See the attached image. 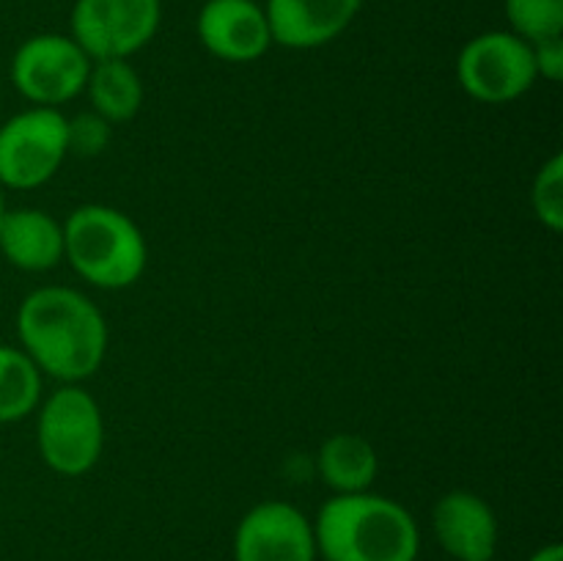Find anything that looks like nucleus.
I'll use <instances>...</instances> for the list:
<instances>
[{
  "mask_svg": "<svg viewBox=\"0 0 563 561\" xmlns=\"http://www.w3.org/2000/svg\"><path fill=\"white\" fill-rule=\"evenodd\" d=\"M42 377L36 363L20 346L0 344V424H16L36 413L42 402Z\"/></svg>",
  "mask_w": 563,
  "mask_h": 561,
  "instance_id": "16",
  "label": "nucleus"
},
{
  "mask_svg": "<svg viewBox=\"0 0 563 561\" xmlns=\"http://www.w3.org/2000/svg\"><path fill=\"white\" fill-rule=\"evenodd\" d=\"M456 80L462 91L482 105H506L533 88L531 42L515 31H484L465 42L456 55Z\"/></svg>",
  "mask_w": 563,
  "mask_h": 561,
  "instance_id": "6",
  "label": "nucleus"
},
{
  "mask_svg": "<svg viewBox=\"0 0 563 561\" xmlns=\"http://www.w3.org/2000/svg\"><path fill=\"white\" fill-rule=\"evenodd\" d=\"M20 350L58 383H82L102 369L108 322L97 302L71 286H38L16 308Z\"/></svg>",
  "mask_w": 563,
  "mask_h": 561,
  "instance_id": "1",
  "label": "nucleus"
},
{
  "mask_svg": "<svg viewBox=\"0 0 563 561\" xmlns=\"http://www.w3.org/2000/svg\"><path fill=\"white\" fill-rule=\"evenodd\" d=\"M5 212V198H3V190H0V215Z\"/></svg>",
  "mask_w": 563,
  "mask_h": 561,
  "instance_id": "22",
  "label": "nucleus"
},
{
  "mask_svg": "<svg viewBox=\"0 0 563 561\" xmlns=\"http://www.w3.org/2000/svg\"><path fill=\"white\" fill-rule=\"evenodd\" d=\"M528 561H563V548L559 542L542 544V548H537L528 556Z\"/></svg>",
  "mask_w": 563,
  "mask_h": 561,
  "instance_id": "21",
  "label": "nucleus"
},
{
  "mask_svg": "<svg viewBox=\"0 0 563 561\" xmlns=\"http://www.w3.org/2000/svg\"><path fill=\"white\" fill-rule=\"evenodd\" d=\"M317 471L333 495L372 490L379 473V457L366 438L355 432H335L319 446Z\"/></svg>",
  "mask_w": 563,
  "mask_h": 561,
  "instance_id": "15",
  "label": "nucleus"
},
{
  "mask_svg": "<svg viewBox=\"0 0 563 561\" xmlns=\"http://www.w3.org/2000/svg\"><path fill=\"white\" fill-rule=\"evenodd\" d=\"M432 531L449 561H493L498 553V515L471 490H449L434 501Z\"/></svg>",
  "mask_w": 563,
  "mask_h": 561,
  "instance_id": "11",
  "label": "nucleus"
},
{
  "mask_svg": "<svg viewBox=\"0 0 563 561\" xmlns=\"http://www.w3.org/2000/svg\"><path fill=\"white\" fill-rule=\"evenodd\" d=\"M509 31L526 42L563 33V0H504Z\"/></svg>",
  "mask_w": 563,
  "mask_h": 561,
  "instance_id": "17",
  "label": "nucleus"
},
{
  "mask_svg": "<svg viewBox=\"0 0 563 561\" xmlns=\"http://www.w3.org/2000/svg\"><path fill=\"white\" fill-rule=\"evenodd\" d=\"M110 143V124L91 113H82L77 119H69V154L77 152L82 157H97L108 148Z\"/></svg>",
  "mask_w": 563,
  "mask_h": 561,
  "instance_id": "19",
  "label": "nucleus"
},
{
  "mask_svg": "<svg viewBox=\"0 0 563 561\" xmlns=\"http://www.w3.org/2000/svg\"><path fill=\"white\" fill-rule=\"evenodd\" d=\"M36 446L44 465L66 479L93 471L104 449V418L99 402L80 383H60L38 402Z\"/></svg>",
  "mask_w": 563,
  "mask_h": 561,
  "instance_id": "4",
  "label": "nucleus"
},
{
  "mask_svg": "<svg viewBox=\"0 0 563 561\" xmlns=\"http://www.w3.org/2000/svg\"><path fill=\"white\" fill-rule=\"evenodd\" d=\"M196 33L209 55L229 64H251L273 47L267 11L256 0H207Z\"/></svg>",
  "mask_w": 563,
  "mask_h": 561,
  "instance_id": "10",
  "label": "nucleus"
},
{
  "mask_svg": "<svg viewBox=\"0 0 563 561\" xmlns=\"http://www.w3.org/2000/svg\"><path fill=\"white\" fill-rule=\"evenodd\" d=\"M363 0H267L273 44L286 50H317L335 42L361 14Z\"/></svg>",
  "mask_w": 563,
  "mask_h": 561,
  "instance_id": "12",
  "label": "nucleus"
},
{
  "mask_svg": "<svg viewBox=\"0 0 563 561\" xmlns=\"http://www.w3.org/2000/svg\"><path fill=\"white\" fill-rule=\"evenodd\" d=\"M317 537L306 512L289 501H262L234 531V561H317Z\"/></svg>",
  "mask_w": 563,
  "mask_h": 561,
  "instance_id": "9",
  "label": "nucleus"
},
{
  "mask_svg": "<svg viewBox=\"0 0 563 561\" xmlns=\"http://www.w3.org/2000/svg\"><path fill=\"white\" fill-rule=\"evenodd\" d=\"M531 212L539 223L553 234H561L563 229V157L553 154L542 168L537 170L531 182Z\"/></svg>",
  "mask_w": 563,
  "mask_h": 561,
  "instance_id": "18",
  "label": "nucleus"
},
{
  "mask_svg": "<svg viewBox=\"0 0 563 561\" xmlns=\"http://www.w3.org/2000/svg\"><path fill=\"white\" fill-rule=\"evenodd\" d=\"M0 253L22 273H47L64 262V223L36 207L0 215Z\"/></svg>",
  "mask_w": 563,
  "mask_h": 561,
  "instance_id": "13",
  "label": "nucleus"
},
{
  "mask_svg": "<svg viewBox=\"0 0 563 561\" xmlns=\"http://www.w3.org/2000/svg\"><path fill=\"white\" fill-rule=\"evenodd\" d=\"M91 58L69 33H36L14 50L11 82L36 108H58L80 97Z\"/></svg>",
  "mask_w": 563,
  "mask_h": 561,
  "instance_id": "8",
  "label": "nucleus"
},
{
  "mask_svg": "<svg viewBox=\"0 0 563 561\" xmlns=\"http://www.w3.org/2000/svg\"><path fill=\"white\" fill-rule=\"evenodd\" d=\"M163 22V0H75L69 36L91 61L141 53Z\"/></svg>",
  "mask_w": 563,
  "mask_h": 561,
  "instance_id": "7",
  "label": "nucleus"
},
{
  "mask_svg": "<svg viewBox=\"0 0 563 561\" xmlns=\"http://www.w3.org/2000/svg\"><path fill=\"white\" fill-rule=\"evenodd\" d=\"M64 258L99 289H126L146 273L148 245L135 220L108 204H82L64 220Z\"/></svg>",
  "mask_w": 563,
  "mask_h": 561,
  "instance_id": "3",
  "label": "nucleus"
},
{
  "mask_svg": "<svg viewBox=\"0 0 563 561\" xmlns=\"http://www.w3.org/2000/svg\"><path fill=\"white\" fill-rule=\"evenodd\" d=\"M82 94H88L91 110L102 116L108 124H124V121L135 119L143 108V97H146L141 75L124 58L91 61Z\"/></svg>",
  "mask_w": 563,
  "mask_h": 561,
  "instance_id": "14",
  "label": "nucleus"
},
{
  "mask_svg": "<svg viewBox=\"0 0 563 561\" xmlns=\"http://www.w3.org/2000/svg\"><path fill=\"white\" fill-rule=\"evenodd\" d=\"M69 157V119L58 108H27L0 124V187L36 190Z\"/></svg>",
  "mask_w": 563,
  "mask_h": 561,
  "instance_id": "5",
  "label": "nucleus"
},
{
  "mask_svg": "<svg viewBox=\"0 0 563 561\" xmlns=\"http://www.w3.org/2000/svg\"><path fill=\"white\" fill-rule=\"evenodd\" d=\"M531 55L533 66H537V77L548 82L563 80V33L531 42Z\"/></svg>",
  "mask_w": 563,
  "mask_h": 561,
  "instance_id": "20",
  "label": "nucleus"
},
{
  "mask_svg": "<svg viewBox=\"0 0 563 561\" xmlns=\"http://www.w3.org/2000/svg\"><path fill=\"white\" fill-rule=\"evenodd\" d=\"M311 522L322 561H416L421 553L410 509L372 490L330 495Z\"/></svg>",
  "mask_w": 563,
  "mask_h": 561,
  "instance_id": "2",
  "label": "nucleus"
}]
</instances>
